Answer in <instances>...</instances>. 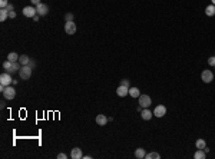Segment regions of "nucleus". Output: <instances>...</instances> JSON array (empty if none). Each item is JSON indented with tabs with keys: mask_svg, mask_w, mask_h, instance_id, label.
I'll return each instance as SVG.
<instances>
[{
	"mask_svg": "<svg viewBox=\"0 0 215 159\" xmlns=\"http://www.w3.org/2000/svg\"><path fill=\"white\" fill-rule=\"evenodd\" d=\"M65 20H66V22H73V14H72V13H66V14H65Z\"/></svg>",
	"mask_w": 215,
	"mask_h": 159,
	"instance_id": "nucleus-25",
	"label": "nucleus"
},
{
	"mask_svg": "<svg viewBox=\"0 0 215 159\" xmlns=\"http://www.w3.org/2000/svg\"><path fill=\"white\" fill-rule=\"evenodd\" d=\"M129 96H132L133 99H135V98H139V96H141V90L138 88H129Z\"/></svg>",
	"mask_w": 215,
	"mask_h": 159,
	"instance_id": "nucleus-17",
	"label": "nucleus"
},
{
	"mask_svg": "<svg viewBox=\"0 0 215 159\" xmlns=\"http://www.w3.org/2000/svg\"><path fill=\"white\" fill-rule=\"evenodd\" d=\"M7 5H9L7 0H0V7H2V9H6Z\"/></svg>",
	"mask_w": 215,
	"mask_h": 159,
	"instance_id": "nucleus-27",
	"label": "nucleus"
},
{
	"mask_svg": "<svg viewBox=\"0 0 215 159\" xmlns=\"http://www.w3.org/2000/svg\"><path fill=\"white\" fill-rule=\"evenodd\" d=\"M0 103H2V105H0V108H2V109H5V108H6V105H5V100H2Z\"/></svg>",
	"mask_w": 215,
	"mask_h": 159,
	"instance_id": "nucleus-33",
	"label": "nucleus"
},
{
	"mask_svg": "<svg viewBox=\"0 0 215 159\" xmlns=\"http://www.w3.org/2000/svg\"><path fill=\"white\" fill-rule=\"evenodd\" d=\"M138 100H139V105L142 106L143 109H145V108H149V106L152 105V99H151V96H148V95L141 93V96L138 98Z\"/></svg>",
	"mask_w": 215,
	"mask_h": 159,
	"instance_id": "nucleus-3",
	"label": "nucleus"
},
{
	"mask_svg": "<svg viewBox=\"0 0 215 159\" xmlns=\"http://www.w3.org/2000/svg\"><path fill=\"white\" fill-rule=\"evenodd\" d=\"M33 20H35V22H37V20H39V14H36L35 17H33Z\"/></svg>",
	"mask_w": 215,
	"mask_h": 159,
	"instance_id": "nucleus-34",
	"label": "nucleus"
},
{
	"mask_svg": "<svg viewBox=\"0 0 215 159\" xmlns=\"http://www.w3.org/2000/svg\"><path fill=\"white\" fill-rule=\"evenodd\" d=\"M120 85H122V86H125V88H131V83H129V80H128V79L120 80Z\"/></svg>",
	"mask_w": 215,
	"mask_h": 159,
	"instance_id": "nucleus-26",
	"label": "nucleus"
},
{
	"mask_svg": "<svg viewBox=\"0 0 215 159\" xmlns=\"http://www.w3.org/2000/svg\"><path fill=\"white\" fill-rule=\"evenodd\" d=\"M167 115V108L164 105H158L155 108V111H154V116H156V118H164Z\"/></svg>",
	"mask_w": 215,
	"mask_h": 159,
	"instance_id": "nucleus-7",
	"label": "nucleus"
},
{
	"mask_svg": "<svg viewBox=\"0 0 215 159\" xmlns=\"http://www.w3.org/2000/svg\"><path fill=\"white\" fill-rule=\"evenodd\" d=\"M7 10H9V12H13V5H10V3H9V5H7V7H6Z\"/></svg>",
	"mask_w": 215,
	"mask_h": 159,
	"instance_id": "nucleus-32",
	"label": "nucleus"
},
{
	"mask_svg": "<svg viewBox=\"0 0 215 159\" xmlns=\"http://www.w3.org/2000/svg\"><path fill=\"white\" fill-rule=\"evenodd\" d=\"M2 93H3V98H5V99L12 100V99H14V98H16V89H14L12 85H10V86H6V89H5Z\"/></svg>",
	"mask_w": 215,
	"mask_h": 159,
	"instance_id": "nucleus-2",
	"label": "nucleus"
},
{
	"mask_svg": "<svg viewBox=\"0 0 215 159\" xmlns=\"http://www.w3.org/2000/svg\"><path fill=\"white\" fill-rule=\"evenodd\" d=\"M194 158H195V159H205V158H207V153H205V151H204V149H198L197 152L194 153Z\"/></svg>",
	"mask_w": 215,
	"mask_h": 159,
	"instance_id": "nucleus-18",
	"label": "nucleus"
},
{
	"mask_svg": "<svg viewBox=\"0 0 215 159\" xmlns=\"http://www.w3.org/2000/svg\"><path fill=\"white\" fill-rule=\"evenodd\" d=\"M141 116H142L143 120H151L152 116H154V113L151 112L148 108H145V109H142V112H141Z\"/></svg>",
	"mask_w": 215,
	"mask_h": 159,
	"instance_id": "nucleus-12",
	"label": "nucleus"
},
{
	"mask_svg": "<svg viewBox=\"0 0 215 159\" xmlns=\"http://www.w3.org/2000/svg\"><path fill=\"white\" fill-rule=\"evenodd\" d=\"M201 79L204 80V83H211L214 80V73L209 70V69H207V70H204L202 73H201Z\"/></svg>",
	"mask_w": 215,
	"mask_h": 159,
	"instance_id": "nucleus-6",
	"label": "nucleus"
},
{
	"mask_svg": "<svg viewBox=\"0 0 215 159\" xmlns=\"http://www.w3.org/2000/svg\"><path fill=\"white\" fill-rule=\"evenodd\" d=\"M0 83L5 85V86H10V85L13 83V79H12V76H10L9 72H5V73L0 75Z\"/></svg>",
	"mask_w": 215,
	"mask_h": 159,
	"instance_id": "nucleus-4",
	"label": "nucleus"
},
{
	"mask_svg": "<svg viewBox=\"0 0 215 159\" xmlns=\"http://www.w3.org/2000/svg\"><path fill=\"white\" fill-rule=\"evenodd\" d=\"M23 14L26 16V17H35L36 14H37V10H36V7H33V6H26L23 9Z\"/></svg>",
	"mask_w": 215,
	"mask_h": 159,
	"instance_id": "nucleus-8",
	"label": "nucleus"
},
{
	"mask_svg": "<svg viewBox=\"0 0 215 159\" xmlns=\"http://www.w3.org/2000/svg\"><path fill=\"white\" fill-rule=\"evenodd\" d=\"M76 30H78V27H76V24H75V22H66L65 23V32L66 35H75L76 33Z\"/></svg>",
	"mask_w": 215,
	"mask_h": 159,
	"instance_id": "nucleus-5",
	"label": "nucleus"
},
{
	"mask_svg": "<svg viewBox=\"0 0 215 159\" xmlns=\"http://www.w3.org/2000/svg\"><path fill=\"white\" fill-rule=\"evenodd\" d=\"M195 146H197V149H204V148L207 146V142L204 141V139H198L195 142Z\"/></svg>",
	"mask_w": 215,
	"mask_h": 159,
	"instance_id": "nucleus-22",
	"label": "nucleus"
},
{
	"mask_svg": "<svg viewBox=\"0 0 215 159\" xmlns=\"http://www.w3.org/2000/svg\"><path fill=\"white\" fill-rule=\"evenodd\" d=\"M66 158H67L66 153H59V155H58V159H66Z\"/></svg>",
	"mask_w": 215,
	"mask_h": 159,
	"instance_id": "nucleus-29",
	"label": "nucleus"
},
{
	"mask_svg": "<svg viewBox=\"0 0 215 159\" xmlns=\"http://www.w3.org/2000/svg\"><path fill=\"white\" fill-rule=\"evenodd\" d=\"M146 159H159L161 158V155L158 152H151V153H146V156H145Z\"/></svg>",
	"mask_w": 215,
	"mask_h": 159,
	"instance_id": "nucleus-23",
	"label": "nucleus"
},
{
	"mask_svg": "<svg viewBox=\"0 0 215 159\" xmlns=\"http://www.w3.org/2000/svg\"><path fill=\"white\" fill-rule=\"evenodd\" d=\"M30 2H32V5H33V6H37V5H40V3H42L40 0H30Z\"/></svg>",
	"mask_w": 215,
	"mask_h": 159,
	"instance_id": "nucleus-30",
	"label": "nucleus"
},
{
	"mask_svg": "<svg viewBox=\"0 0 215 159\" xmlns=\"http://www.w3.org/2000/svg\"><path fill=\"white\" fill-rule=\"evenodd\" d=\"M19 69H20V63H19V62H12V67H10L9 73H10V75H12V73H16Z\"/></svg>",
	"mask_w": 215,
	"mask_h": 159,
	"instance_id": "nucleus-20",
	"label": "nucleus"
},
{
	"mask_svg": "<svg viewBox=\"0 0 215 159\" xmlns=\"http://www.w3.org/2000/svg\"><path fill=\"white\" fill-rule=\"evenodd\" d=\"M32 66L26 65V66H22L20 67V70H19V75H20V79H23V80H29L30 76H32Z\"/></svg>",
	"mask_w": 215,
	"mask_h": 159,
	"instance_id": "nucleus-1",
	"label": "nucleus"
},
{
	"mask_svg": "<svg viewBox=\"0 0 215 159\" xmlns=\"http://www.w3.org/2000/svg\"><path fill=\"white\" fill-rule=\"evenodd\" d=\"M108 120H109V118H106L105 115H96V123L99 125V126H105V125L108 123Z\"/></svg>",
	"mask_w": 215,
	"mask_h": 159,
	"instance_id": "nucleus-11",
	"label": "nucleus"
},
{
	"mask_svg": "<svg viewBox=\"0 0 215 159\" xmlns=\"http://www.w3.org/2000/svg\"><path fill=\"white\" fill-rule=\"evenodd\" d=\"M19 63L22 66H26L30 63V58L27 55H20V58H19Z\"/></svg>",
	"mask_w": 215,
	"mask_h": 159,
	"instance_id": "nucleus-15",
	"label": "nucleus"
},
{
	"mask_svg": "<svg viewBox=\"0 0 215 159\" xmlns=\"http://www.w3.org/2000/svg\"><path fill=\"white\" fill-rule=\"evenodd\" d=\"M205 14L207 16H215V5H209V6L205 7Z\"/></svg>",
	"mask_w": 215,
	"mask_h": 159,
	"instance_id": "nucleus-16",
	"label": "nucleus"
},
{
	"mask_svg": "<svg viewBox=\"0 0 215 159\" xmlns=\"http://www.w3.org/2000/svg\"><path fill=\"white\" fill-rule=\"evenodd\" d=\"M10 67H12V62L10 60H6V62H3V69L6 72L10 70Z\"/></svg>",
	"mask_w": 215,
	"mask_h": 159,
	"instance_id": "nucleus-24",
	"label": "nucleus"
},
{
	"mask_svg": "<svg viewBox=\"0 0 215 159\" xmlns=\"http://www.w3.org/2000/svg\"><path fill=\"white\" fill-rule=\"evenodd\" d=\"M19 56L17 53H14V52H12V53H9L7 55V60H10V62H19Z\"/></svg>",
	"mask_w": 215,
	"mask_h": 159,
	"instance_id": "nucleus-21",
	"label": "nucleus"
},
{
	"mask_svg": "<svg viewBox=\"0 0 215 159\" xmlns=\"http://www.w3.org/2000/svg\"><path fill=\"white\" fill-rule=\"evenodd\" d=\"M70 158L72 159H80L83 158V155H82V149L80 148H73L70 152Z\"/></svg>",
	"mask_w": 215,
	"mask_h": 159,
	"instance_id": "nucleus-10",
	"label": "nucleus"
},
{
	"mask_svg": "<svg viewBox=\"0 0 215 159\" xmlns=\"http://www.w3.org/2000/svg\"><path fill=\"white\" fill-rule=\"evenodd\" d=\"M211 2H212V5H215V0H211Z\"/></svg>",
	"mask_w": 215,
	"mask_h": 159,
	"instance_id": "nucleus-35",
	"label": "nucleus"
},
{
	"mask_svg": "<svg viewBox=\"0 0 215 159\" xmlns=\"http://www.w3.org/2000/svg\"><path fill=\"white\" fill-rule=\"evenodd\" d=\"M208 65L209 66H215V56H211L208 59Z\"/></svg>",
	"mask_w": 215,
	"mask_h": 159,
	"instance_id": "nucleus-28",
	"label": "nucleus"
},
{
	"mask_svg": "<svg viewBox=\"0 0 215 159\" xmlns=\"http://www.w3.org/2000/svg\"><path fill=\"white\" fill-rule=\"evenodd\" d=\"M36 10H37V14H39V16H46L49 13V7H48V5L40 3V5L36 6Z\"/></svg>",
	"mask_w": 215,
	"mask_h": 159,
	"instance_id": "nucleus-9",
	"label": "nucleus"
},
{
	"mask_svg": "<svg viewBox=\"0 0 215 159\" xmlns=\"http://www.w3.org/2000/svg\"><path fill=\"white\" fill-rule=\"evenodd\" d=\"M116 95L120 96V98H125L126 95H129V88H125V86H122V85H120L119 88L116 89Z\"/></svg>",
	"mask_w": 215,
	"mask_h": 159,
	"instance_id": "nucleus-13",
	"label": "nucleus"
},
{
	"mask_svg": "<svg viewBox=\"0 0 215 159\" xmlns=\"http://www.w3.org/2000/svg\"><path fill=\"white\" fill-rule=\"evenodd\" d=\"M9 17L14 19V17H16V13H14V12H9Z\"/></svg>",
	"mask_w": 215,
	"mask_h": 159,
	"instance_id": "nucleus-31",
	"label": "nucleus"
},
{
	"mask_svg": "<svg viewBox=\"0 0 215 159\" xmlns=\"http://www.w3.org/2000/svg\"><path fill=\"white\" fill-rule=\"evenodd\" d=\"M145 156H146V152H145V149H143V148H138V149H135V158L143 159Z\"/></svg>",
	"mask_w": 215,
	"mask_h": 159,
	"instance_id": "nucleus-14",
	"label": "nucleus"
},
{
	"mask_svg": "<svg viewBox=\"0 0 215 159\" xmlns=\"http://www.w3.org/2000/svg\"><path fill=\"white\" fill-rule=\"evenodd\" d=\"M9 17V10L7 9H0V22H5Z\"/></svg>",
	"mask_w": 215,
	"mask_h": 159,
	"instance_id": "nucleus-19",
	"label": "nucleus"
}]
</instances>
